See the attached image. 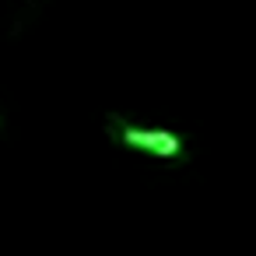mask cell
<instances>
[{
  "instance_id": "1",
  "label": "cell",
  "mask_w": 256,
  "mask_h": 256,
  "mask_svg": "<svg viewBox=\"0 0 256 256\" xmlns=\"http://www.w3.org/2000/svg\"><path fill=\"white\" fill-rule=\"evenodd\" d=\"M120 140L126 148H137V151H148V154H158V158H176L182 151L179 134L154 130V126H120Z\"/></svg>"
}]
</instances>
